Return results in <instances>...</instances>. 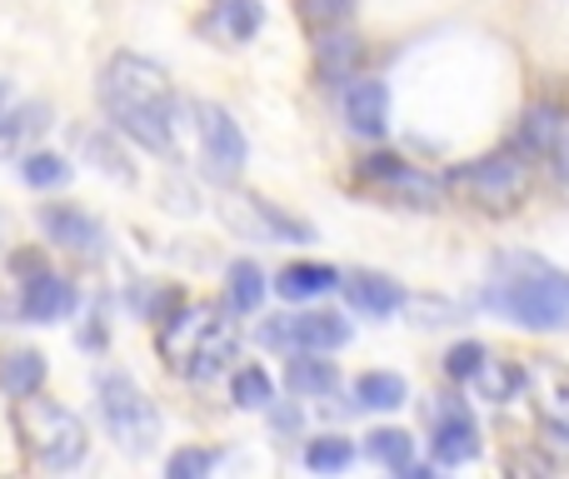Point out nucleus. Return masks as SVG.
Masks as SVG:
<instances>
[{"label": "nucleus", "instance_id": "obj_1", "mask_svg": "<svg viewBox=\"0 0 569 479\" xmlns=\"http://www.w3.org/2000/svg\"><path fill=\"white\" fill-rule=\"evenodd\" d=\"M100 106L116 120L120 136L146 146L150 156H176V126H170L176 86H170L166 66H156L140 50L110 56V66L100 70Z\"/></svg>", "mask_w": 569, "mask_h": 479}, {"label": "nucleus", "instance_id": "obj_2", "mask_svg": "<svg viewBox=\"0 0 569 479\" xmlns=\"http://www.w3.org/2000/svg\"><path fill=\"white\" fill-rule=\"evenodd\" d=\"M10 425H16L20 450H26L36 465H46V470H76L90 450L86 420H80L76 410H66L60 400H40V390L26 395V400H16Z\"/></svg>", "mask_w": 569, "mask_h": 479}, {"label": "nucleus", "instance_id": "obj_3", "mask_svg": "<svg viewBox=\"0 0 569 479\" xmlns=\"http://www.w3.org/2000/svg\"><path fill=\"white\" fill-rule=\"evenodd\" d=\"M445 190L475 210L510 216V210L530 196V156H520V150H495V156L465 160V166H455L450 176H445Z\"/></svg>", "mask_w": 569, "mask_h": 479}, {"label": "nucleus", "instance_id": "obj_4", "mask_svg": "<svg viewBox=\"0 0 569 479\" xmlns=\"http://www.w3.org/2000/svg\"><path fill=\"white\" fill-rule=\"evenodd\" d=\"M96 395H100V420H106V430L116 435L120 450L130 455H150L160 440V410L156 400H146V390H140L130 375L110 370L96 380Z\"/></svg>", "mask_w": 569, "mask_h": 479}, {"label": "nucleus", "instance_id": "obj_5", "mask_svg": "<svg viewBox=\"0 0 569 479\" xmlns=\"http://www.w3.org/2000/svg\"><path fill=\"white\" fill-rule=\"evenodd\" d=\"M490 305H500L525 330H560V325H569V280L565 275H550V270L520 275V280L505 285Z\"/></svg>", "mask_w": 569, "mask_h": 479}, {"label": "nucleus", "instance_id": "obj_6", "mask_svg": "<svg viewBox=\"0 0 569 479\" xmlns=\"http://www.w3.org/2000/svg\"><path fill=\"white\" fill-rule=\"evenodd\" d=\"M520 390L530 395V410L540 420L545 440L569 450V365L550 360V355H535L520 370Z\"/></svg>", "mask_w": 569, "mask_h": 479}, {"label": "nucleus", "instance_id": "obj_7", "mask_svg": "<svg viewBox=\"0 0 569 479\" xmlns=\"http://www.w3.org/2000/svg\"><path fill=\"white\" fill-rule=\"evenodd\" d=\"M355 176L365 180V186H375L380 196H390L395 206H410V210H435L450 190H445V180H435V176H425V170H415V166H405L400 156H365L360 160V170Z\"/></svg>", "mask_w": 569, "mask_h": 479}, {"label": "nucleus", "instance_id": "obj_8", "mask_svg": "<svg viewBox=\"0 0 569 479\" xmlns=\"http://www.w3.org/2000/svg\"><path fill=\"white\" fill-rule=\"evenodd\" d=\"M246 160H250V146H246V130L236 126V116L226 106H200V166H206V176L230 186V180H240Z\"/></svg>", "mask_w": 569, "mask_h": 479}, {"label": "nucleus", "instance_id": "obj_9", "mask_svg": "<svg viewBox=\"0 0 569 479\" xmlns=\"http://www.w3.org/2000/svg\"><path fill=\"white\" fill-rule=\"evenodd\" d=\"M260 340L276 345V350H340L350 345V320L345 315H330V310H300V315H280L260 330Z\"/></svg>", "mask_w": 569, "mask_h": 479}, {"label": "nucleus", "instance_id": "obj_10", "mask_svg": "<svg viewBox=\"0 0 569 479\" xmlns=\"http://www.w3.org/2000/svg\"><path fill=\"white\" fill-rule=\"evenodd\" d=\"M220 325H226V320H220L210 305H186V310H176V315H166V320H160V355H166V360L186 375L190 360L200 355V345H206Z\"/></svg>", "mask_w": 569, "mask_h": 479}, {"label": "nucleus", "instance_id": "obj_11", "mask_svg": "<svg viewBox=\"0 0 569 479\" xmlns=\"http://www.w3.org/2000/svg\"><path fill=\"white\" fill-rule=\"evenodd\" d=\"M36 220H40V230H46V240H56L60 250H70V255L96 260V255L106 250V230H100V220L86 216V210H76V206H40Z\"/></svg>", "mask_w": 569, "mask_h": 479}, {"label": "nucleus", "instance_id": "obj_12", "mask_svg": "<svg viewBox=\"0 0 569 479\" xmlns=\"http://www.w3.org/2000/svg\"><path fill=\"white\" fill-rule=\"evenodd\" d=\"M315 70H320L325 86H340V80L365 76V40L345 26L315 30Z\"/></svg>", "mask_w": 569, "mask_h": 479}, {"label": "nucleus", "instance_id": "obj_13", "mask_svg": "<svg viewBox=\"0 0 569 479\" xmlns=\"http://www.w3.org/2000/svg\"><path fill=\"white\" fill-rule=\"evenodd\" d=\"M70 310H76V285L56 270L30 275L26 290H20V320H30V325H56Z\"/></svg>", "mask_w": 569, "mask_h": 479}, {"label": "nucleus", "instance_id": "obj_14", "mask_svg": "<svg viewBox=\"0 0 569 479\" xmlns=\"http://www.w3.org/2000/svg\"><path fill=\"white\" fill-rule=\"evenodd\" d=\"M345 120L360 140H380L390 130V90L385 80H370V76H355L350 90H345Z\"/></svg>", "mask_w": 569, "mask_h": 479}, {"label": "nucleus", "instance_id": "obj_15", "mask_svg": "<svg viewBox=\"0 0 569 479\" xmlns=\"http://www.w3.org/2000/svg\"><path fill=\"white\" fill-rule=\"evenodd\" d=\"M480 455V430L460 400H445L435 410V465H465Z\"/></svg>", "mask_w": 569, "mask_h": 479}, {"label": "nucleus", "instance_id": "obj_16", "mask_svg": "<svg viewBox=\"0 0 569 479\" xmlns=\"http://www.w3.org/2000/svg\"><path fill=\"white\" fill-rule=\"evenodd\" d=\"M246 200V210L256 220H230L236 230H250V236H260V240H290V245H310L315 240V230L305 226V220H295V216H284V210H276L266 196H240Z\"/></svg>", "mask_w": 569, "mask_h": 479}, {"label": "nucleus", "instance_id": "obj_17", "mask_svg": "<svg viewBox=\"0 0 569 479\" xmlns=\"http://www.w3.org/2000/svg\"><path fill=\"white\" fill-rule=\"evenodd\" d=\"M345 300H350L360 315H370V320H385V315H395L405 305V290L390 280V275L360 270V275H350V280H345Z\"/></svg>", "mask_w": 569, "mask_h": 479}, {"label": "nucleus", "instance_id": "obj_18", "mask_svg": "<svg viewBox=\"0 0 569 479\" xmlns=\"http://www.w3.org/2000/svg\"><path fill=\"white\" fill-rule=\"evenodd\" d=\"M560 116H565V110L550 106V100L530 106L520 116V126H515L510 150H520V156H530V160H545V156H550V140H555V126H560Z\"/></svg>", "mask_w": 569, "mask_h": 479}, {"label": "nucleus", "instance_id": "obj_19", "mask_svg": "<svg viewBox=\"0 0 569 479\" xmlns=\"http://www.w3.org/2000/svg\"><path fill=\"white\" fill-rule=\"evenodd\" d=\"M340 285V270L335 265H315V260H295L276 275V290L284 300H315V295H330Z\"/></svg>", "mask_w": 569, "mask_h": 479}, {"label": "nucleus", "instance_id": "obj_20", "mask_svg": "<svg viewBox=\"0 0 569 479\" xmlns=\"http://www.w3.org/2000/svg\"><path fill=\"white\" fill-rule=\"evenodd\" d=\"M46 390V355L36 350H10L0 360V395L6 400H26V395Z\"/></svg>", "mask_w": 569, "mask_h": 479}, {"label": "nucleus", "instance_id": "obj_21", "mask_svg": "<svg viewBox=\"0 0 569 479\" xmlns=\"http://www.w3.org/2000/svg\"><path fill=\"white\" fill-rule=\"evenodd\" d=\"M284 385L295 395H330L340 385V370L325 360V350H295V360L284 365Z\"/></svg>", "mask_w": 569, "mask_h": 479}, {"label": "nucleus", "instance_id": "obj_22", "mask_svg": "<svg viewBox=\"0 0 569 479\" xmlns=\"http://www.w3.org/2000/svg\"><path fill=\"white\" fill-rule=\"evenodd\" d=\"M260 26H266V6H260V0H220L216 16H210V30H220L230 46L256 40Z\"/></svg>", "mask_w": 569, "mask_h": 479}, {"label": "nucleus", "instance_id": "obj_23", "mask_svg": "<svg viewBox=\"0 0 569 479\" xmlns=\"http://www.w3.org/2000/svg\"><path fill=\"white\" fill-rule=\"evenodd\" d=\"M226 290H230V310L236 315L260 310V300H266V270L256 260H236L226 275Z\"/></svg>", "mask_w": 569, "mask_h": 479}, {"label": "nucleus", "instance_id": "obj_24", "mask_svg": "<svg viewBox=\"0 0 569 479\" xmlns=\"http://www.w3.org/2000/svg\"><path fill=\"white\" fill-rule=\"evenodd\" d=\"M405 380L390 370H365L360 380H355V400L365 405V410H400L405 405Z\"/></svg>", "mask_w": 569, "mask_h": 479}, {"label": "nucleus", "instance_id": "obj_25", "mask_svg": "<svg viewBox=\"0 0 569 479\" xmlns=\"http://www.w3.org/2000/svg\"><path fill=\"white\" fill-rule=\"evenodd\" d=\"M365 450H370L380 465H390L395 475H425L420 465H415V440L405 430H375Z\"/></svg>", "mask_w": 569, "mask_h": 479}, {"label": "nucleus", "instance_id": "obj_26", "mask_svg": "<svg viewBox=\"0 0 569 479\" xmlns=\"http://www.w3.org/2000/svg\"><path fill=\"white\" fill-rule=\"evenodd\" d=\"M230 355H236V330H230V320H226L206 345H200V355L190 360L186 380H216V375L230 365Z\"/></svg>", "mask_w": 569, "mask_h": 479}, {"label": "nucleus", "instance_id": "obj_27", "mask_svg": "<svg viewBox=\"0 0 569 479\" xmlns=\"http://www.w3.org/2000/svg\"><path fill=\"white\" fill-rule=\"evenodd\" d=\"M20 176H26L30 190H60L70 180V160L56 156V150H30V156L20 160Z\"/></svg>", "mask_w": 569, "mask_h": 479}, {"label": "nucleus", "instance_id": "obj_28", "mask_svg": "<svg viewBox=\"0 0 569 479\" xmlns=\"http://www.w3.org/2000/svg\"><path fill=\"white\" fill-rule=\"evenodd\" d=\"M305 465H310L315 475H340L355 465V445L340 440V435H320V440L305 445Z\"/></svg>", "mask_w": 569, "mask_h": 479}, {"label": "nucleus", "instance_id": "obj_29", "mask_svg": "<svg viewBox=\"0 0 569 479\" xmlns=\"http://www.w3.org/2000/svg\"><path fill=\"white\" fill-rule=\"evenodd\" d=\"M230 400H236L240 410H270V400H276V380H270L260 365H246V370H236Z\"/></svg>", "mask_w": 569, "mask_h": 479}, {"label": "nucleus", "instance_id": "obj_30", "mask_svg": "<svg viewBox=\"0 0 569 479\" xmlns=\"http://www.w3.org/2000/svg\"><path fill=\"white\" fill-rule=\"evenodd\" d=\"M50 126V110L46 106H20V110H10V120L0 126V150H16V146H26L30 136H40V130Z\"/></svg>", "mask_w": 569, "mask_h": 479}, {"label": "nucleus", "instance_id": "obj_31", "mask_svg": "<svg viewBox=\"0 0 569 479\" xmlns=\"http://www.w3.org/2000/svg\"><path fill=\"white\" fill-rule=\"evenodd\" d=\"M475 385L485 390V400L505 405L515 390H520V370H510V365H500V360H490V355H485V365L475 370Z\"/></svg>", "mask_w": 569, "mask_h": 479}, {"label": "nucleus", "instance_id": "obj_32", "mask_svg": "<svg viewBox=\"0 0 569 479\" xmlns=\"http://www.w3.org/2000/svg\"><path fill=\"white\" fill-rule=\"evenodd\" d=\"M355 16V0H300V20L310 30H330V26H345Z\"/></svg>", "mask_w": 569, "mask_h": 479}, {"label": "nucleus", "instance_id": "obj_33", "mask_svg": "<svg viewBox=\"0 0 569 479\" xmlns=\"http://www.w3.org/2000/svg\"><path fill=\"white\" fill-rule=\"evenodd\" d=\"M485 345L480 340H460V345H450V350H445V375H450V380H475V370H480L485 365Z\"/></svg>", "mask_w": 569, "mask_h": 479}, {"label": "nucleus", "instance_id": "obj_34", "mask_svg": "<svg viewBox=\"0 0 569 479\" xmlns=\"http://www.w3.org/2000/svg\"><path fill=\"white\" fill-rule=\"evenodd\" d=\"M220 465V455L216 450H176L166 460V475L170 479H206L210 470Z\"/></svg>", "mask_w": 569, "mask_h": 479}, {"label": "nucleus", "instance_id": "obj_35", "mask_svg": "<svg viewBox=\"0 0 569 479\" xmlns=\"http://www.w3.org/2000/svg\"><path fill=\"white\" fill-rule=\"evenodd\" d=\"M545 160H555V170L569 180V110L560 116V126H555V140H550V156Z\"/></svg>", "mask_w": 569, "mask_h": 479}, {"label": "nucleus", "instance_id": "obj_36", "mask_svg": "<svg viewBox=\"0 0 569 479\" xmlns=\"http://www.w3.org/2000/svg\"><path fill=\"white\" fill-rule=\"evenodd\" d=\"M6 106H10V86L0 80V116H6Z\"/></svg>", "mask_w": 569, "mask_h": 479}]
</instances>
